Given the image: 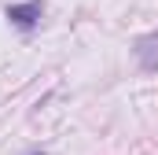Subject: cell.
<instances>
[{"instance_id": "6da1fadb", "label": "cell", "mask_w": 158, "mask_h": 155, "mask_svg": "<svg viewBox=\"0 0 158 155\" xmlns=\"http://www.w3.org/2000/svg\"><path fill=\"white\" fill-rule=\"evenodd\" d=\"M40 15H44V4H40V0H26V4H11V7H7V19H11V26H19V30H33L40 22Z\"/></svg>"}]
</instances>
